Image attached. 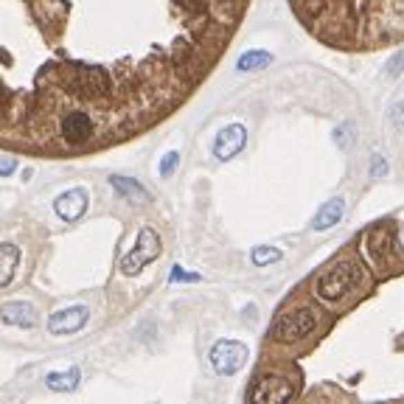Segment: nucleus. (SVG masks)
Wrapping results in <instances>:
<instances>
[{
  "instance_id": "obj_1",
  "label": "nucleus",
  "mask_w": 404,
  "mask_h": 404,
  "mask_svg": "<svg viewBox=\"0 0 404 404\" xmlns=\"http://www.w3.org/2000/svg\"><path fill=\"white\" fill-rule=\"evenodd\" d=\"M236 9L199 0H0V149L88 154L172 115Z\"/></svg>"
},
{
  "instance_id": "obj_2",
  "label": "nucleus",
  "mask_w": 404,
  "mask_h": 404,
  "mask_svg": "<svg viewBox=\"0 0 404 404\" xmlns=\"http://www.w3.org/2000/svg\"><path fill=\"white\" fill-rule=\"evenodd\" d=\"M359 287H362V270L354 256H343L334 264L323 267L312 281L314 298L323 301L326 306L348 303L354 298V292H359Z\"/></svg>"
},
{
  "instance_id": "obj_3",
  "label": "nucleus",
  "mask_w": 404,
  "mask_h": 404,
  "mask_svg": "<svg viewBox=\"0 0 404 404\" xmlns=\"http://www.w3.org/2000/svg\"><path fill=\"white\" fill-rule=\"evenodd\" d=\"M320 326V317L309 306H298L290 312H281L270 329V343L275 345H298L309 340Z\"/></svg>"
},
{
  "instance_id": "obj_4",
  "label": "nucleus",
  "mask_w": 404,
  "mask_h": 404,
  "mask_svg": "<svg viewBox=\"0 0 404 404\" xmlns=\"http://www.w3.org/2000/svg\"><path fill=\"white\" fill-rule=\"evenodd\" d=\"M248 359V348L236 343V340H219L214 348H211V368L219 374V376H230L236 374Z\"/></svg>"
},
{
  "instance_id": "obj_5",
  "label": "nucleus",
  "mask_w": 404,
  "mask_h": 404,
  "mask_svg": "<svg viewBox=\"0 0 404 404\" xmlns=\"http://www.w3.org/2000/svg\"><path fill=\"white\" fill-rule=\"evenodd\" d=\"M160 256V236L152 230V228H143L141 236H138V245L135 250L124 259V264H121V270H124L127 275H135L141 267H146L149 261H154Z\"/></svg>"
},
{
  "instance_id": "obj_6",
  "label": "nucleus",
  "mask_w": 404,
  "mask_h": 404,
  "mask_svg": "<svg viewBox=\"0 0 404 404\" xmlns=\"http://www.w3.org/2000/svg\"><path fill=\"white\" fill-rule=\"evenodd\" d=\"M295 390L284 376H256L248 398L250 401H287L292 398Z\"/></svg>"
},
{
  "instance_id": "obj_7",
  "label": "nucleus",
  "mask_w": 404,
  "mask_h": 404,
  "mask_svg": "<svg viewBox=\"0 0 404 404\" xmlns=\"http://www.w3.org/2000/svg\"><path fill=\"white\" fill-rule=\"evenodd\" d=\"M90 320V309L88 306H70V309H62L57 314H51L48 320V332L51 334H73L79 329H85Z\"/></svg>"
},
{
  "instance_id": "obj_8",
  "label": "nucleus",
  "mask_w": 404,
  "mask_h": 404,
  "mask_svg": "<svg viewBox=\"0 0 404 404\" xmlns=\"http://www.w3.org/2000/svg\"><path fill=\"white\" fill-rule=\"evenodd\" d=\"M245 143H248V130L241 127V124H230V127H225V130L216 135V141H214V154H216L219 160H230V157H236L241 149H245Z\"/></svg>"
},
{
  "instance_id": "obj_9",
  "label": "nucleus",
  "mask_w": 404,
  "mask_h": 404,
  "mask_svg": "<svg viewBox=\"0 0 404 404\" xmlns=\"http://www.w3.org/2000/svg\"><path fill=\"white\" fill-rule=\"evenodd\" d=\"M54 211H57L59 219L76 222L79 216L88 211V191H85V188H70V191H65L62 196H57Z\"/></svg>"
},
{
  "instance_id": "obj_10",
  "label": "nucleus",
  "mask_w": 404,
  "mask_h": 404,
  "mask_svg": "<svg viewBox=\"0 0 404 404\" xmlns=\"http://www.w3.org/2000/svg\"><path fill=\"white\" fill-rule=\"evenodd\" d=\"M0 320L3 323H12V326H20V329H34L37 326V309L26 301H14V303H3L0 306Z\"/></svg>"
},
{
  "instance_id": "obj_11",
  "label": "nucleus",
  "mask_w": 404,
  "mask_h": 404,
  "mask_svg": "<svg viewBox=\"0 0 404 404\" xmlns=\"http://www.w3.org/2000/svg\"><path fill=\"white\" fill-rule=\"evenodd\" d=\"M17 264H20V248L12 245V241H3V245H0V287L12 284Z\"/></svg>"
},
{
  "instance_id": "obj_12",
  "label": "nucleus",
  "mask_w": 404,
  "mask_h": 404,
  "mask_svg": "<svg viewBox=\"0 0 404 404\" xmlns=\"http://www.w3.org/2000/svg\"><path fill=\"white\" fill-rule=\"evenodd\" d=\"M343 211H345V202H343V199L326 202V205L320 208V214L314 216L312 228H314V230H329V228H334V225L343 219Z\"/></svg>"
},
{
  "instance_id": "obj_13",
  "label": "nucleus",
  "mask_w": 404,
  "mask_h": 404,
  "mask_svg": "<svg viewBox=\"0 0 404 404\" xmlns=\"http://www.w3.org/2000/svg\"><path fill=\"white\" fill-rule=\"evenodd\" d=\"M46 385H48L51 390L68 393V390H73V387L79 385V368H70V371H65V374H48V376H46Z\"/></svg>"
},
{
  "instance_id": "obj_14",
  "label": "nucleus",
  "mask_w": 404,
  "mask_h": 404,
  "mask_svg": "<svg viewBox=\"0 0 404 404\" xmlns=\"http://www.w3.org/2000/svg\"><path fill=\"white\" fill-rule=\"evenodd\" d=\"M272 57L267 51H248L245 57H239V70H245V73H253V70H261L264 65H270Z\"/></svg>"
},
{
  "instance_id": "obj_15",
  "label": "nucleus",
  "mask_w": 404,
  "mask_h": 404,
  "mask_svg": "<svg viewBox=\"0 0 404 404\" xmlns=\"http://www.w3.org/2000/svg\"><path fill=\"white\" fill-rule=\"evenodd\" d=\"M284 259V253H281L278 248H256L253 250V264L256 267H267V264H275Z\"/></svg>"
},
{
  "instance_id": "obj_16",
  "label": "nucleus",
  "mask_w": 404,
  "mask_h": 404,
  "mask_svg": "<svg viewBox=\"0 0 404 404\" xmlns=\"http://www.w3.org/2000/svg\"><path fill=\"white\" fill-rule=\"evenodd\" d=\"M112 188L121 191V194H127V196H141V199H146V191H143L138 183L127 180V177H112Z\"/></svg>"
},
{
  "instance_id": "obj_17",
  "label": "nucleus",
  "mask_w": 404,
  "mask_h": 404,
  "mask_svg": "<svg viewBox=\"0 0 404 404\" xmlns=\"http://www.w3.org/2000/svg\"><path fill=\"white\" fill-rule=\"evenodd\" d=\"M180 166V154L177 152H169L163 157V163H160V177H172V172Z\"/></svg>"
},
{
  "instance_id": "obj_18",
  "label": "nucleus",
  "mask_w": 404,
  "mask_h": 404,
  "mask_svg": "<svg viewBox=\"0 0 404 404\" xmlns=\"http://www.w3.org/2000/svg\"><path fill=\"white\" fill-rule=\"evenodd\" d=\"M351 132H354V127H351V124H343V127L334 132V141H337V146H340V149H348V146L354 143V135H351Z\"/></svg>"
},
{
  "instance_id": "obj_19",
  "label": "nucleus",
  "mask_w": 404,
  "mask_h": 404,
  "mask_svg": "<svg viewBox=\"0 0 404 404\" xmlns=\"http://www.w3.org/2000/svg\"><path fill=\"white\" fill-rule=\"evenodd\" d=\"M371 174H374V177H385V174H387V163H385V157H379V154L374 157V163H371Z\"/></svg>"
},
{
  "instance_id": "obj_20",
  "label": "nucleus",
  "mask_w": 404,
  "mask_h": 404,
  "mask_svg": "<svg viewBox=\"0 0 404 404\" xmlns=\"http://www.w3.org/2000/svg\"><path fill=\"white\" fill-rule=\"evenodd\" d=\"M17 169V163H14V157H0V174H12Z\"/></svg>"
},
{
  "instance_id": "obj_21",
  "label": "nucleus",
  "mask_w": 404,
  "mask_h": 404,
  "mask_svg": "<svg viewBox=\"0 0 404 404\" xmlns=\"http://www.w3.org/2000/svg\"><path fill=\"white\" fill-rule=\"evenodd\" d=\"M390 118H393L396 127H404V101H398V104L393 107V115H390Z\"/></svg>"
},
{
  "instance_id": "obj_22",
  "label": "nucleus",
  "mask_w": 404,
  "mask_h": 404,
  "mask_svg": "<svg viewBox=\"0 0 404 404\" xmlns=\"http://www.w3.org/2000/svg\"><path fill=\"white\" fill-rule=\"evenodd\" d=\"M199 275H194V272H183V267H174V272H172V281H196Z\"/></svg>"
},
{
  "instance_id": "obj_23",
  "label": "nucleus",
  "mask_w": 404,
  "mask_h": 404,
  "mask_svg": "<svg viewBox=\"0 0 404 404\" xmlns=\"http://www.w3.org/2000/svg\"><path fill=\"white\" fill-rule=\"evenodd\" d=\"M401 68H404V54H398V57H393L390 59V76H396V73H401Z\"/></svg>"
},
{
  "instance_id": "obj_24",
  "label": "nucleus",
  "mask_w": 404,
  "mask_h": 404,
  "mask_svg": "<svg viewBox=\"0 0 404 404\" xmlns=\"http://www.w3.org/2000/svg\"><path fill=\"white\" fill-rule=\"evenodd\" d=\"M398 245H401V253H404V230L398 233Z\"/></svg>"
}]
</instances>
